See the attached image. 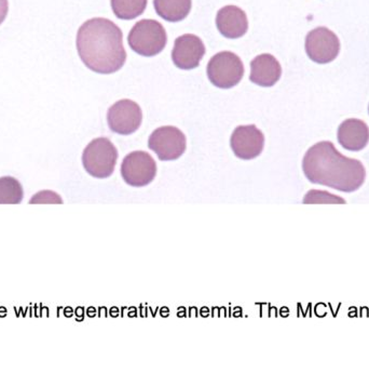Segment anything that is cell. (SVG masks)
<instances>
[{"instance_id": "cell-16", "label": "cell", "mask_w": 369, "mask_h": 373, "mask_svg": "<svg viewBox=\"0 0 369 373\" xmlns=\"http://www.w3.org/2000/svg\"><path fill=\"white\" fill-rule=\"evenodd\" d=\"M112 9L120 20H133L144 13L147 0H110Z\"/></svg>"}, {"instance_id": "cell-11", "label": "cell", "mask_w": 369, "mask_h": 373, "mask_svg": "<svg viewBox=\"0 0 369 373\" xmlns=\"http://www.w3.org/2000/svg\"><path fill=\"white\" fill-rule=\"evenodd\" d=\"M204 54L203 41L195 35L185 34L175 40L172 50V60L180 69H193L198 68Z\"/></svg>"}, {"instance_id": "cell-8", "label": "cell", "mask_w": 369, "mask_h": 373, "mask_svg": "<svg viewBox=\"0 0 369 373\" xmlns=\"http://www.w3.org/2000/svg\"><path fill=\"white\" fill-rule=\"evenodd\" d=\"M305 51L315 63H330L339 54V38L326 27L314 28L305 37Z\"/></svg>"}, {"instance_id": "cell-13", "label": "cell", "mask_w": 369, "mask_h": 373, "mask_svg": "<svg viewBox=\"0 0 369 373\" xmlns=\"http://www.w3.org/2000/svg\"><path fill=\"white\" fill-rule=\"evenodd\" d=\"M216 25L223 36L237 39L245 35L248 30L246 13L237 6L224 7L217 12Z\"/></svg>"}, {"instance_id": "cell-3", "label": "cell", "mask_w": 369, "mask_h": 373, "mask_svg": "<svg viewBox=\"0 0 369 373\" xmlns=\"http://www.w3.org/2000/svg\"><path fill=\"white\" fill-rule=\"evenodd\" d=\"M118 151L107 137H97L84 148L82 165L90 175L96 179H106L116 168Z\"/></svg>"}, {"instance_id": "cell-14", "label": "cell", "mask_w": 369, "mask_h": 373, "mask_svg": "<svg viewBox=\"0 0 369 373\" xmlns=\"http://www.w3.org/2000/svg\"><path fill=\"white\" fill-rule=\"evenodd\" d=\"M282 75V68L274 56L269 53L257 55L251 62V75L252 83L261 87H272L280 80Z\"/></svg>"}, {"instance_id": "cell-1", "label": "cell", "mask_w": 369, "mask_h": 373, "mask_svg": "<svg viewBox=\"0 0 369 373\" xmlns=\"http://www.w3.org/2000/svg\"><path fill=\"white\" fill-rule=\"evenodd\" d=\"M303 170L311 183L344 193L356 192L366 179L362 161L342 155L329 141L316 143L306 151Z\"/></svg>"}, {"instance_id": "cell-10", "label": "cell", "mask_w": 369, "mask_h": 373, "mask_svg": "<svg viewBox=\"0 0 369 373\" xmlns=\"http://www.w3.org/2000/svg\"><path fill=\"white\" fill-rule=\"evenodd\" d=\"M230 145L238 158L250 160L259 156L265 146V136L254 124L239 126L230 138Z\"/></svg>"}, {"instance_id": "cell-18", "label": "cell", "mask_w": 369, "mask_h": 373, "mask_svg": "<svg viewBox=\"0 0 369 373\" xmlns=\"http://www.w3.org/2000/svg\"><path fill=\"white\" fill-rule=\"evenodd\" d=\"M304 203H347L346 200L340 196L334 195L326 190L311 189L305 195Z\"/></svg>"}, {"instance_id": "cell-17", "label": "cell", "mask_w": 369, "mask_h": 373, "mask_svg": "<svg viewBox=\"0 0 369 373\" xmlns=\"http://www.w3.org/2000/svg\"><path fill=\"white\" fill-rule=\"evenodd\" d=\"M23 187L12 176L0 178V204H18L23 200Z\"/></svg>"}, {"instance_id": "cell-7", "label": "cell", "mask_w": 369, "mask_h": 373, "mask_svg": "<svg viewBox=\"0 0 369 373\" xmlns=\"http://www.w3.org/2000/svg\"><path fill=\"white\" fill-rule=\"evenodd\" d=\"M186 145L184 133L178 128L172 126L156 129L148 140V147L163 161L178 159L185 153Z\"/></svg>"}, {"instance_id": "cell-5", "label": "cell", "mask_w": 369, "mask_h": 373, "mask_svg": "<svg viewBox=\"0 0 369 373\" xmlns=\"http://www.w3.org/2000/svg\"><path fill=\"white\" fill-rule=\"evenodd\" d=\"M208 77L220 89H230L242 80L244 65L233 52L223 51L215 54L208 64Z\"/></svg>"}, {"instance_id": "cell-15", "label": "cell", "mask_w": 369, "mask_h": 373, "mask_svg": "<svg viewBox=\"0 0 369 373\" xmlns=\"http://www.w3.org/2000/svg\"><path fill=\"white\" fill-rule=\"evenodd\" d=\"M155 10L159 17L167 22H179L191 10V0H153Z\"/></svg>"}, {"instance_id": "cell-19", "label": "cell", "mask_w": 369, "mask_h": 373, "mask_svg": "<svg viewBox=\"0 0 369 373\" xmlns=\"http://www.w3.org/2000/svg\"><path fill=\"white\" fill-rule=\"evenodd\" d=\"M30 203H63L61 196L52 190H42L32 196Z\"/></svg>"}, {"instance_id": "cell-12", "label": "cell", "mask_w": 369, "mask_h": 373, "mask_svg": "<svg viewBox=\"0 0 369 373\" xmlns=\"http://www.w3.org/2000/svg\"><path fill=\"white\" fill-rule=\"evenodd\" d=\"M338 142L344 150L359 152L365 148L369 142V128L361 119L350 118L344 120L338 128Z\"/></svg>"}, {"instance_id": "cell-21", "label": "cell", "mask_w": 369, "mask_h": 373, "mask_svg": "<svg viewBox=\"0 0 369 373\" xmlns=\"http://www.w3.org/2000/svg\"><path fill=\"white\" fill-rule=\"evenodd\" d=\"M368 111H369V109H368Z\"/></svg>"}, {"instance_id": "cell-6", "label": "cell", "mask_w": 369, "mask_h": 373, "mask_svg": "<svg viewBox=\"0 0 369 373\" xmlns=\"http://www.w3.org/2000/svg\"><path fill=\"white\" fill-rule=\"evenodd\" d=\"M157 164L146 152L136 151L124 157L121 164V175L127 184L143 187L156 178Z\"/></svg>"}, {"instance_id": "cell-9", "label": "cell", "mask_w": 369, "mask_h": 373, "mask_svg": "<svg viewBox=\"0 0 369 373\" xmlns=\"http://www.w3.org/2000/svg\"><path fill=\"white\" fill-rule=\"evenodd\" d=\"M142 109L131 100H120L108 109L107 121L110 130L121 136H128L138 130L142 124Z\"/></svg>"}, {"instance_id": "cell-20", "label": "cell", "mask_w": 369, "mask_h": 373, "mask_svg": "<svg viewBox=\"0 0 369 373\" xmlns=\"http://www.w3.org/2000/svg\"><path fill=\"white\" fill-rule=\"evenodd\" d=\"M9 10L8 0H0V24H1L4 18H6Z\"/></svg>"}, {"instance_id": "cell-4", "label": "cell", "mask_w": 369, "mask_h": 373, "mask_svg": "<svg viewBox=\"0 0 369 373\" xmlns=\"http://www.w3.org/2000/svg\"><path fill=\"white\" fill-rule=\"evenodd\" d=\"M167 41L165 28L156 20L138 21L128 33V42L133 51L143 56L159 54Z\"/></svg>"}, {"instance_id": "cell-2", "label": "cell", "mask_w": 369, "mask_h": 373, "mask_svg": "<svg viewBox=\"0 0 369 373\" xmlns=\"http://www.w3.org/2000/svg\"><path fill=\"white\" fill-rule=\"evenodd\" d=\"M76 44L81 61L95 73H116L126 63L122 32L107 18L94 17L84 22L77 34Z\"/></svg>"}]
</instances>
